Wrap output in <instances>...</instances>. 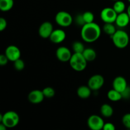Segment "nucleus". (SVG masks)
<instances>
[{
  "label": "nucleus",
  "instance_id": "1",
  "mask_svg": "<svg viewBox=\"0 0 130 130\" xmlns=\"http://www.w3.org/2000/svg\"><path fill=\"white\" fill-rule=\"evenodd\" d=\"M101 35V28L99 24L93 22L86 24L82 27L81 36L86 43H93L99 39Z\"/></svg>",
  "mask_w": 130,
  "mask_h": 130
},
{
  "label": "nucleus",
  "instance_id": "2",
  "mask_svg": "<svg viewBox=\"0 0 130 130\" xmlns=\"http://www.w3.org/2000/svg\"><path fill=\"white\" fill-rule=\"evenodd\" d=\"M20 121L19 114L15 111L10 110L3 114H0V123L7 128H13L18 125Z\"/></svg>",
  "mask_w": 130,
  "mask_h": 130
},
{
  "label": "nucleus",
  "instance_id": "3",
  "mask_svg": "<svg viewBox=\"0 0 130 130\" xmlns=\"http://www.w3.org/2000/svg\"><path fill=\"white\" fill-rule=\"evenodd\" d=\"M87 62L83 53H74L69 60V64L75 71L81 72L86 68Z\"/></svg>",
  "mask_w": 130,
  "mask_h": 130
},
{
  "label": "nucleus",
  "instance_id": "4",
  "mask_svg": "<svg viewBox=\"0 0 130 130\" xmlns=\"http://www.w3.org/2000/svg\"><path fill=\"white\" fill-rule=\"evenodd\" d=\"M113 43L117 48L123 49L128 45L129 38L128 33L123 30H117L111 36Z\"/></svg>",
  "mask_w": 130,
  "mask_h": 130
},
{
  "label": "nucleus",
  "instance_id": "5",
  "mask_svg": "<svg viewBox=\"0 0 130 130\" xmlns=\"http://www.w3.org/2000/svg\"><path fill=\"white\" fill-rule=\"evenodd\" d=\"M55 22L58 25L62 27H67L72 24L73 18L69 13L65 11H60L55 15Z\"/></svg>",
  "mask_w": 130,
  "mask_h": 130
},
{
  "label": "nucleus",
  "instance_id": "6",
  "mask_svg": "<svg viewBox=\"0 0 130 130\" xmlns=\"http://www.w3.org/2000/svg\"><path fill=\"white\" fill-rule=\"evenodd\" d=\"M118 13L113 8H104L100 12V18L104 23H115Z\"/></svg>",
  "mask_w": 130,
  "mask_h": 130
},
{
  "label": "nucleus",
  "instance_id": "7",
  "mask_svg": "<svg viewBox=\"0 0 130 130\" xmlns=\"http://www.w3.org/2000/svg\"><path fill=\"white\" fill-rule=\"evenodd\" d=\"M104 123V120L100 116L98 115L90 116L87 120V124L89 128L91 130H101L103 129Z\"/></svg>",
  "mask_w": 130,
  "mask_h": 130
},
{
  "label": "nucleus",
  "instance_id": "8",
  "mask_svg": "<svg viewBox=\"0 0 130 130\" xmlns=\"http://www.w3.org/2000/svg\"><path fill=\"white\" fill-rule=\"evenodd\" d=\"M104 77L100 74L93 75L89 79L88 82V86L91 88L92 91H97L100 90L104 85Z\"/></svg>",
  "mask_w": 130,
  "mask_h": 130
},
{
  "label": "nucleus",
  "instance_id": "9",
  "mask_svg": "<svg viewBox=\"0 0 130 130\" xmlns=\"http://www.w3.org/2000/svg\"><path fill=\"white\" fill-rule=\"evenodd\" d=\"M53 31V26L52 23L46 21L40 25L38 29V34L43 39H47L50 38Z\"/></svg>",
  "mask_w": 130,
  "mask_h": 130
},
{
  "label": "nucleus",
  "instance_id": "10",
  "mask_svg": "<svg viewBox=\"0 0 130 130\" xmlns=\"http://www.w3.org/2000/svg\"><path fill=\"white\" fill-rule=\"evenodd\" d=\"M5 54L8 58L9 61L13 62L20 58L21 57V52L20 49L15 45L8 46L5 50Z\"/></svg>",
  "mask_w": 130,
  "mask_h": 130
},
{
  "label": "nucleus",
  "instance_id": "11",
  "mask_svg": "<svg viewBox=\"0 0 130 130\" xmlns=\"http://www.w3.org/2000/svg\"><path fill=\"white\" fill-rule=\"evenodd\" d=\"M72 55L71 50L67 47L60 46L56 50V57L60 62H69Z\"/></svg>",
  "mask_w": 130,
  "mask_h": 130
},
{
  "label": "nucleus",
  "instance_id": "12",
  "mask_svg": "<svg viewBox=\"0 0 130 130\" xmlns=\"http://www.w3.org/2000/svg\"><path fill=\"white\" fill-rule=\"evenodd\" d=\"M45 98L43 91L39 90H34L28 95V100L33 104H38L41 103Z\"/></svg>",
  "mask_w": 130,
  "mask_h": 130
},
{
  "label": "nucleus",
  "instance_id": "13",
  "mask_svg": "<svg viewBox=\"0 0 130 130\" xmlns=\"http://www.w3.org/2000/svg\"><path fill=\"white\" fill-rule=\"evenodd\" d=\"M66 38V33L62 29L53 30L49 39L51 41L55 44H59L62 43Z\"/></svg>",
  "mask_w": 130,
  "mask_h": 130
},
{
  "label": "nucleus",
  "instance_id": "14",
  "mask_svg": "<svg viewBox=\"0 0 130 130\" xmlns=\"http://www.w3.org/2000/svg\"><path fill=\"white\" fill-rule=\"evenodd\" d=\"M113 89L122 93L128 87V84L126 79L123 76H118L115 77L112 83Z\"/></svg>",
  "mask_w": 130,
  "mask_h": 130
},
{
  "label": "nucleus",
  "instance_id": "15",
  "mask_svg": "<svg viewBox=\"0 0 130 130\" xmlns=\"http://www.w3.org/2000/svg\"><path fill=\"white\" fill-rule=\"evenodd\" d=\"M130 21V17L127 12H123L118 14L115 24L119 27L123 28L126 27L129 24Z\"/></svg>",
  "mask_w": 130,
  "mask_h": 130
},
{
  "label": "nucleus",
  "instance_id": "16",
  "mask_svg": "<svg viewBox=\"0 0 130 130\" xmlns=\"http://www.w3.org/2000/svg\"><path fill=\"white\" fill-rule=\"evenodd\" d=\"M91 90L88 86H81L77 88V95L79 98L82 99H86L91 96Z\"/></svg>",
  "mask_w": 130,
  "mask_h": 130
},
{
  "label": "nucleus",
  "instance_id": "17",
  "mask_svg": "<svg viewBox=\"0 0 130 130\" xmlns=\"http://www.w3.org/2000/svg\"><path fill=\"white\" fill-rule=\"evenodd\" d=\"M100 113L105 118H110L112 116L114 109L112 107L108 104H104L100 107Z\"/></svg>",
  "mask_w": 130,
  "mask_h": 130
},
{
  "label": "nucleus",
  "instance_id": "18",
  "mask_svg": "<svg viewBox=\"0 0 130 130\" xmlns=\"http://www.w3.org/2000/svg\"><path fill=\"white\" fill-rule=\"evenodd\" d=\"M83 55L87 62H92L96 58V52L91 48H85L84 52H83Z\"/></svg>",
  "mask_w": 130,
  "mask_h": 130
},
{
  "label": "nucleus",
  "instance_id": "19",
  "mask_svg": "<svg viewBox=\"0 0 130 130\" xmlns=\"http://www.w3.org/2000/svg\"><path fill=\"white\" fill-rule=\"evenodd\" d=\"M107 97L112 102H118L123 99L121 93L114 89H112L108 91Z\"/></svg>",
  "mask_w": 130,
  "mask_h": 130
},
{
  "label": "nucleus",
  "instance_id": "20",
  "mask_svg": "<svg viewBox=\"0 0 130 130\" xmlns=\"http://www.w3.org/2000/svg\"><path fill=\"white\" fill-rule=\"evenodd\" d=\"M13 0H0V10L2 11H8L13 6Z\"/></svg>",
  "mask_w": 130,
  "mask_h": 130
},
{
  "label": "nucleus",
  "instance_id": "21",
  "mask_svg": "<svg viewBox=\"0 0 130 130\" xmlns=\"http://www.w3.org/2000/svg\"><path fill=\"white\" fill-rule=\"evenodd\" d=\"M103 30L105 34L111 37L117 30L113 23H105L103 27Z\"/></svg>",
  "mask_w": 130,
  "mask_h": 130
},
{
  "label": "nucleus",
  "instance_id": "22",
  "mask_svg": "<svg viewBox=\"0 0 130 130\" xmlns=\"http://www.w3.org/2000/svg\"><path fill=\"white\" fill-rule=\"evenodd\" d=\"M112 8L115 10L116 12L119 14L124 12L126 8V5L123 1H121V0H118V1H115Z\"/></svg>",
  "mask_w": 130,
  "mask_h": 130
},
{
  "label": "nucleus",
  "instance_id": "23",
  "mask_svg": "<svg viewBox=\"0 0 130 130\" xmlns=\"http://www.w3.org/2000/svg\"><path fill=\"white\" fill-rule=\"evenodd\" d=\"M72 50H73L74 53H83V52L85 50V48L84 44L80 41H75L72 44Z\"/></svg>",
  "mask_w": 130,
  "mask_h": 130
},
{
  "label": "nucleus",
  "instance_id": "24",
  "mask_svg": "<svg viewBox=\"0 0 130 130\" xmlns=\"http://www.w3.org/2000/svg\"><path fill=\"white\" fill-rule=\"evenodd\" d=\"M82 15L85 24H89V23H92L94 22L95 17H94L93 13L91 11H85L82 14Z\"/></svg>",
  "mask_w": 130,
  "mask_h": 130
},
{
  "label": "nucleus",
  "instance_id": "25",
  "mask_svg": "<svg viewBox=\"0 0 130 130\" xmlns=\"http://www.w3.org/2000/svg\"><path fill=\"white\" fill-rule=\"evenodd\" d=\"M42 91H43L44 96L46 98H48V99L53 97L55 95V91L54 89L52 87H50V86L44 88Z\"/></svg>",
  "mask_w": 130,
  "mask_h": 130
},
{
  "label": "nucleus",
  "instance_id": "26",
  "mask_svg": "<svg viewBox=\"0 0 130 130\" xmlns=\"http://www.w3.org/2000/svg\"><path fill=\"white\" fill-rule=\"evenodd\" d=\"M13 67L17 71H21L25 68V62L21 58H19L15 62H13Z\"/></svg>",
  "mask_w": 130,
  "mask_h": 130
},
{
  "label": "nucleus",
  "instance_id": "27",
  "mask_svg": "<svg viewBox=\"0 0 130 130\" xmlns=\"http://www.w3.org/2000/svg\"><path fill=\"white\" fill-rule=\"evenodd\" d=\"M122 123L124 126L130 129V113L125 114L122 118Z\"/></svg>",
  "mask_w": 130,
  "mask_h": 130
},
{
  "label": "nucleus",
  "instance_id": "28",
  "mask_svg": "<svg viewBox=\"0 0 130 130\" xmlns=\"http://www.w3.org/2000/svg\"><path fill=\"white\" fill-rule=\"evenodd\" d=\"M7 26V21L3 17L0 18V31H3L5 30Z\"/></svg>",
  "mask_w": 130,
  "mask_h": 130
},
{
  "label": "nucleus",
  "instance_id": "29",
  "mask_svg": "<svg viewBox=\"0 0 130 130\" xmlns=\"http://www.w3.org/2000/svg\"><path fill=\"white\" fill-rule=\"evenodd\" d=\"M9 61L8 58L5 54H1L0 55V66H5L7 64L8 62Z\"/></svg>",
  "mask_w": 130,
  "mask_h": 130
},
{
  "label": "nucleus",
  "instance_id": "30",
  "mask_svg": "<svg viewBox=\"0 0 130 130\" xmlns=\"http://www.w3.org/2000/svg\"><path fill=\"white\" fill-rule=\"evenodd\" d=\"M104 130H115L116 127L114 124L112 123H105L103 127Z\"/></svg>",
  "mask_w": 130,
  "mask_h": 130
},
{
  "label": "nucleus",
  "instance_id": "31",
  "mask_svg": "<svg viewBox=\"0 0 130 130\" xmlns=\"http://www.w3.org/2000/svg\"><path fill=\"white\" fill-rule=\"evenodd\" d=\"M76 22L77 24H78L79 25H82V27L85 24V21H84V19L83 17V15H78L76 18Z\"/></svg>",
  "mask_w": 130,
  "mask_h": 130
},
{
  "label": "nucleus",
  "instance_id": "32",
  "mask_svg": "<svg viewBox=\"0 0 130 130\" xmlns=\"http://www.w3.org/2000/svg\"><path fill=\"white\" fill-rule=\"evenodd\" d=\"M122 96H123V99H128L130 97V88L129 86L126 88L125 90L123 92L121 93Z\"/></svg>",
  "mask_w": 130,
  "mask_h": 130
},
{
  "label": "nucleus",
  "instance_id": "33",
  "mask_svg": "<svg viewBox=\"0 0 130 130\" xmlns=\"http://www.w3.org/2000/svg\"><path fill=\"white\" fill-rule=\"evenodd\" d=\"M6 129H7V128L3 123L0 124V130H6Z\"/></svg>",
  "mask_w": 130,
  "mask_h": 130
},
{
  "label": "nucleus",
  "instance_id": "34",
  "mask_svg": "<svg viewBox=\"0 0 130 130\" xmlns=\"http://www.w3.org/2000/svg\"><path fill=\"white\" fill-rule=\"evenodd\" d=\"M127 13H128V14L129 15V16L130 17V5L128 6V8H127Z\"/></svg>",
  "mask_w": 130,
  "mask_h": 130
},
{
  "label": "nucleus",
  "instance_id": "35",
  "mask_svg": "<svg viewBox=\"0 0 130 130\" xmlns=\"http://www.w3.org/2000/svg\"><path fill=\"white\" fill-rule=\"evenodd\" d=\"M113 1H118V0H113Z\"/></svg>",
  "mask_w": 130,
  "mask_h": 130
},
{
  "label": "nucleus",
  "instance_id": "36",
  "mask_svg": "<svg viewBox=\"0 0 130 130\" xmlns=\"http://www.w3.org/2000/svg\"><path fill=\"white\" fill-rule=\"evenodd\" d=\"M128 1H129V2L130 3V0H128Z\"/></svg>",
  "mask_w": 130,
  "mask_h": 130
}]
</instances>
